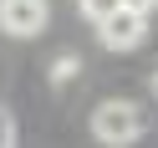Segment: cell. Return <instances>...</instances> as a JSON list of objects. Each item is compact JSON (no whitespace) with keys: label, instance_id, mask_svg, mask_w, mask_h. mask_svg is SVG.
<instances>
[{"label":"cell","instance_id":"cell-1","mask_svg":"<svg viewBox=\"0 0 158 148\" xmlns=\"http://www.w3.org/2000/svg\"><path fill=\"white\" fill-rule=\"evenodd\" d=\"M92 133H97V143H107V148H133L138 138H143V112H138L133 102H123V97L97 102Z\"/></svg>","mask_w":158,"mask_h":148},{"label":"cell","instance_id":"cell-7","mask_svg":"<svg viewBox=\"0 0 158 148\" xmlns=\"http://www.w3.org/2000/svg\"><path fill=\"white\" fill-rule=\"evenodd\" d=\"M153 5H158V0H123V11H133V15H148Z\"/></svg>","mask_w":158,"mask_h":148},{"label":"cell","instance_id":"cell-2","mask_svg":"<svg viewBox=\"0 0 158 148\" xmlns=\"http://www.w3.org/2000/svg\"><path fill=\"white\" fill-rule=\"evenodd\" d=\"M46 21H51L46 0H0V31H10V36H36V31H46Z\"/></svg>","mask_w":158,"mask_h":148},{"label":"cell","instance_id":"cell-4","mask_svg":"<svg viewBox=\"0 0 158 148\" xmlns=\"http://www.w3.org/2000/svg\"><path fill=\"white\" fill-rule=\"evenodd\" d=\"M77 5H82V15H87V21H97V26L112 21V15L123 11V0H77Z\"/></svg>","mask_w":158,"mask_h":148},{"label":"cell","instance_id":"cell-6","mask_svg":"<svg viewBox=\"0 0 158 148\" xmlns=\"http://www.w3.org/2000/svg\"><path fill=\"white\" fill-rule=\"evenodd\" d=\"M72 72H77V56H61V61L51 66V77H56V82H61V77H72Z\"/></svg>","mask_w":158,"mask_h":148},{"label":"cell","instance_id":"cell-3","mask_svg":"<svg viewBox=\"0 0 158 148\" xmlns=\"http://www.w3.org/2000/svg\"><path fill=\"white\" fill-rule=\"evenodd\" d=\"M97 36H102V46H107V51H133V46L148 36V15L117 11L112 21H102V26H97Z\"/></svg>","mask_w":158,"mask_h":148},{"label":"cell","instance_id":"cell-5","mask_svg":"<svg viewBox=\"0 0 158 148\" xmlns=\"http://www.w3.org/2000/svg\"><path fill=\"white\" fill-rule=\"evenodd\" d=\"M0 148H15V128H10V112H0Z\"/></svg>","mask_w":158,"mask_h":148},{"label":"cell","instance_id":"cell-8","mask_svg":"<svg viewBox=\"0 0 158 148\" xmlns=\"http://www.w3.org/2000/svg\"><path fill=\"white\" fill-rule=\"evenodd\" d=\"M153 92H158V72H153Z\"/></svg>","mask_w":158,"mask_h":148}]
</instances>
